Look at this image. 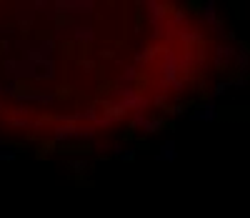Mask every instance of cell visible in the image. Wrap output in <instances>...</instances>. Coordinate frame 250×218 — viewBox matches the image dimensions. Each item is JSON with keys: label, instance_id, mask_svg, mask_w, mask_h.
Segmentation results:
<instances>
[{"label": "cell", "instance_id": "obj_5", "mask_svg": "<svg viewBox=\"0 0 250 218\" xmlns=\"http://www.w3.org/2000/svg\"><path fill=\"white\" fill-rule=\"evenodd\" d=\"M163 125H165L163 118H150V116H145V113H135V116H133V128H138L140 133H145V136L160 133Z\"/></svg>", "mask_w": 250, "mask_h": 218}, {"label": "cell", "instance_id": "obj_6", "mask_svg": "<svg viewBox=\"0 0 250 218\" xmlns=\"http://www.w3.org/2000/svg\"><path fill=\"white\" fill-rule=\"evenodd\" d=\"M175 161H178V143H175V138H165L158 145L155 163H175Z\"/></svg>", "mask_w": 250, "mask_h": 218}, {"label": "cell", "instance_id": "obj_9", "mask_svg": "<svg viewBox=\"0 0 250 218\" xmlns=\"http://www.w3.org/2000/svg\"><path fill=\"white\" fill-rule=\"evenodd\" d=\"M135 78H138V68H135V65H125L115 83L120 85V88H130V83H133Z\"/></svg>", "mask_w": 250, "mask_h": 218}, {"label": "cell", "instance_id": "obj_7", "mask_svg": "<svg viewBox=\"0 0 250 218\" xmlns=\"http://www.w3.org/2000/svg\"><path fill=\"white\" fill-rule=\"evenodd\" d=\"M70 40H75V43H93V40H95V30H93V25L80 23V20H73Z\"/></svg>", "mask_w": 250, "mask_h": 218}, {"label": "cell", "instance_id": "obj_3", "mask_svg": "<svg viewBox=\"0 0 250 218\" xmlns=\"http://www.w3.org/2000/svg\"><path fill=\"white\" fill-rule=\"evenodd\" d=\"M13 23L18 30H23V33H30L33 28V20H35V10H33V3H15L13 5Z\"/></svg>", "mask_w": 250, "mask_h": 218}, {"label": "cell", "instance_id": "obj_15", "mask_svg": "<svg viewBox=\"0 0 250 218\" xmlns=\"http://www.w3.org/2000/svg\"><path fill=\"white\" fill-rule=\"evenodd\" d=\"M153 55H155V50H153V48H143V50H138V53H135V63H138V65H145Z\"/></svg>", "mask_w": 250, "mask_h": 218}, {"label": "cell", "instance_id": "obj_8", "mask_svg": "<svg viewBox=\"0 0 250 218\" xmlns=\"http://www.w3.org/2000/svg\"><path fill=\"white\" fill-rule=\"evenodd\" d=\"M235 71H238V75L250 73V50H248L245 46H240V48L235 50Z\"/></svg>", "mask_w": 250, "mask_h": 218}, {"label": "cell", "instance_id": "obj_17", "mask_svg": "<svg viewBox=\"0 0 250 218\" xmlns=\"http://www.w3.org/2000/svg\"><path fill=\"white\" fill-rule=\"evenodd\" d=\"M70 168H73L75 173H83V170L88 168V163H85V161H70Z\"/></svg>", "mask_w": 250, "mask_h": 218}, {"label": "cell", "instance_id": "obj_13", "mask_svg": "<svg viewBox=\"0 0 250 218\" xmlns=\"http://www.w3.org/2000/svg\"><path fill=\"white\" fill-rule=\"evenodd\" d=\"M230 88H233V80H220V83H215V88H213V93H210V100H215V98L225 96Z\"/></svg>", "mask_w": 250, "mask_h": 218}, {"label": "cell", "instance_id": "obj_11", "mask_svg": "<svg viewBox=\"0 0 250 218\" xmlns=\"http://www.w3.org/2000/svg\"><path fill=\"white\" fill-rule=\"evenodd\" d=\"M230 60H235V48L218 46V50H215V65H228Z\"/></svg>", "mask_w": 250, "mask_h": 218}, {"label": "cell", "instance_id": "obj_12", "mask_svg": "<svg viewBox=\"0 0 250 218\" xmlns=\"http://www.w3.org/2000/svg\"><path fill=\"white\" fill-rule=\"evenodd\" d=\"M118 161H123V163H130V161H135L138 158V150L135 148H128V150H123V148H115V153H113Z\"/></svg>", "mask_w": 250, "mask_h": 218}, {"label": "cell", "instance_id": "obj_10", "mask_svg": "<svg viewBox=\"0 0 250 218\" xmlns=\"http://www.w3.org/2000/svg\"><path fill=\"white\" fill-rule=\"evenodd\" d=\"M218 3H215V0H208V3L203 5V10H200V18L205 20V23H210V25H215L218 23Z\"/></svg>", "mask_w": 250, "mask_h": 218}, {"label": "cell", "instance_id": "obj_14", "mask_svg": "<svg viewBox=\"0 0 250 218\" xmlns=\"http://www.w3.org/2000/svg\"><path fill=\"white\" fill-rule=\"evenodd\" d=\"M20 153L15 148H0V163H10V161H18Z\"/></svg>", "mask_w": 250, "mask_h": 218}, {"label": "cell", "instance_id": "obj_16", "mask_svg": "<svg viewBox=\"0 0 250 218\" xmlns=\"http://www.w3.org/2000/svg\"><path fill=\"white\" fill-rule=\"evenodd\" d=\"M80 68L85 71V73L95 71V60H90V58H83V60H80Z\"/></svg>", "mask_w": 250, "mask_h": 218}, {"label": "cell", "instance_id": "obj_18", "mask_svg": "<svg viewBox=\"0 0 250 218\" xmlns=\"http://www.w3.org/2000/svg\"><path fill=\"white\" fill-rule=\"evenodd\" d=\"M10 48H13V40H10V38L0 40V50H3V53H10Z\"/></svg>", "mask_w": 250, "mask_h": 218}, {"label": "cell", "instance_id": "obj_2", "mask_svg": "<svg viewBox=\"0 0 250 218\" xmlns=\"http://www.w3.org/2000/svg\"><path fill=\"white\" fill-rule=\"evenodd\" d=\"M3 71L10 83H23V80H35L38 78V65H33L28 58H5Z\"/></svg>", "mask_w": 250, "mask_h": 218}, {"label": "cell", "instance_id": "obj_1", "mask_svg": "<svg viewBox=\"0 0 250 218\" xmlns=\"http://www.w3.org/2000/svg\"><path fill=\"white\" fill-rule=\"evenodd\" d=\"M98 138V130L93 125H58L53 130L55 143H93Z\"/></svg>", "mask_w": 250, "mask_h": 218}, {"label": "cell", "instance_id": "obj_4", "mask_svg": "<svg viewBox=\"0 0 250 218\" xmlns=\"http://www.w3.org/2000/svg\"><path fill=\"white\" fill-rule=\"evenodd\" d=\"M193 123H215L220 118V111H218V103L215 100H205L203 105H198L195 111L188 113Z\"/></svg>", "mask_w": 250, "mask_h": 218}]
</instances>
